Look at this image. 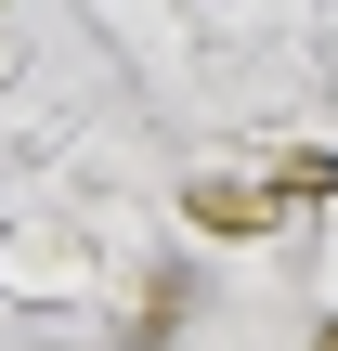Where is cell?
Segmentation results:
<instances>
[{
  "label": "cell",
  "mask_w": 338,
  "mask_h": 351,
  "mask_svg": "<svg viewBox=\"0 0 338 351\" xmlns=\"http://www.w3.org/2000/svg\"><path fill=\"white\" fill-rule=\"evenodd\" d=\"M313 351H338V326H326V339H313Z\"/></svg>",
  "instance_id": "7a4b0ae2"
},
{
  "label": "cell",
  "mask_w": 338,
  "mask_h": 351,
  "mask_svg": "<svg viewBox=\"0 0 338 351\" xmlns=\"http://www.w3.org/2000/svg\"><path fill=\"white\" fill-rule=\"evenodd\" d=\"M313 195H338V156H287L274 182H195L182 208H195L208 234H261L274 208H313Z\"/></svg>",
  "instance_id": "6da1fadb"
}]
</instances>
